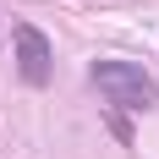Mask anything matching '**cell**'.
I'll return each instance as SVG.
<instances>
[{
    "mask_svg": "<svg viewBox=\"0 0 159 159\" xmlns=\"http://www.w3.org/2000/svg\"><path fill=\"white\" fill-rule=\"evenodd\" d=\"M93 88L110 104H126V110H154L159 104V82L137 61H93Z\"/></svg>",
    "mask_w": 159,
    "mask_h": 159,
    "instance_id": "cell-1",
    "label": "cell"
},
{
    "mask_svg": "<svg viewBox=\"0 0 159 159\" xmlns=\"http://www.w3.org/2000/svg\"><path fill=\"white\" fill-rule=\"evenodd\" d=\"M16 71H22V82H28V88H44L49 71H55V66H49V39L33 28V22H22V28H16Z\"/></svg>",
    "mask_w": 159,
    "mask_h": 159,
    "instance_id": "cell-2",
    "label": "cell"
},
{
    "mask_svg": "<svg viewBox=\"0 0 159 159\" xmlns=\"http://www.w3.org/2000/svg\"><path fill=\"white\" fill-rule=\"evenodd\" d=\"M110 132H115V137H121V143H132V121H126V115H121V110H110Z\"/></svg>",
    "mask_w": 159,
    "mask_h": 159,
    "instance_id": "cell-3",
    "label": "cell"
}]
</instances>
